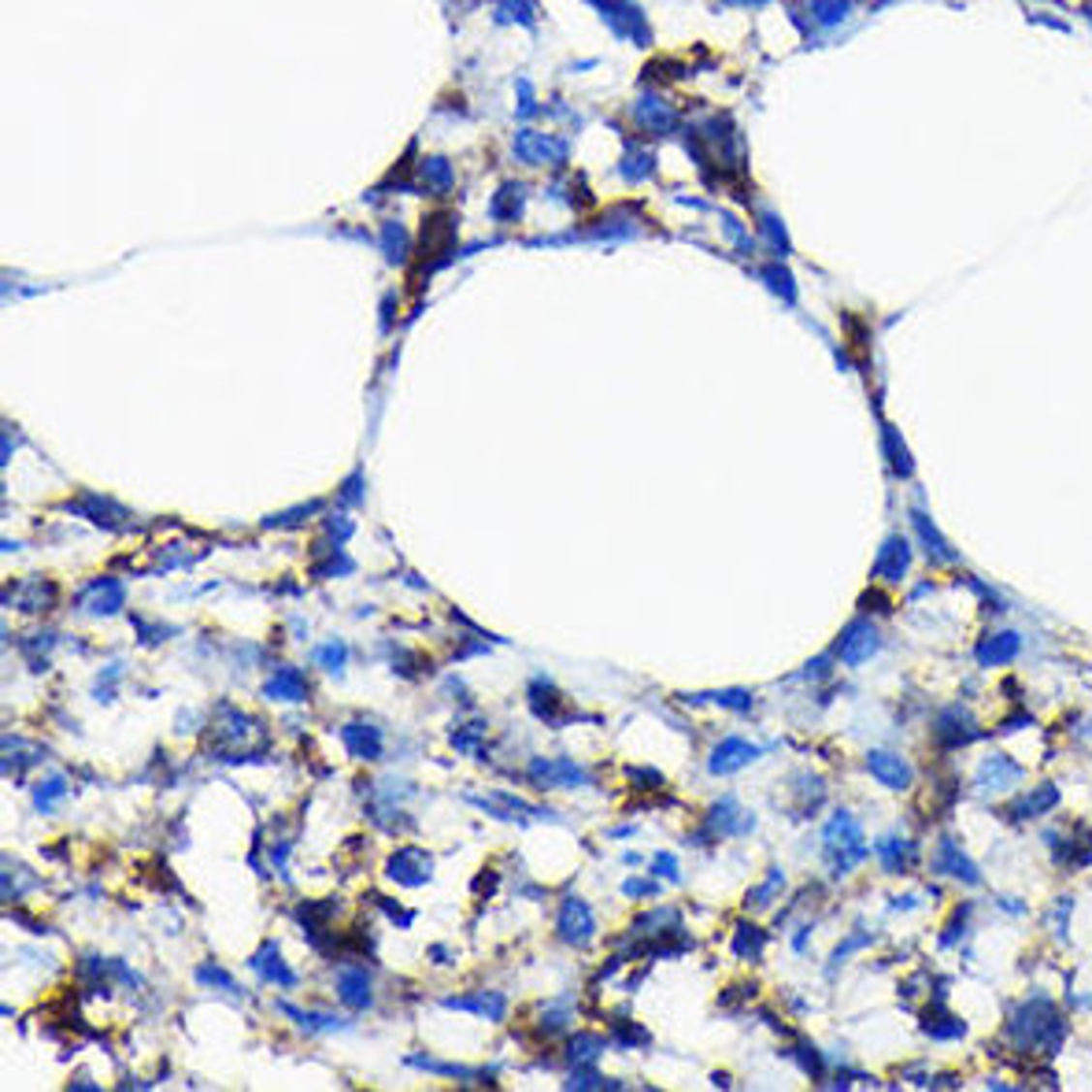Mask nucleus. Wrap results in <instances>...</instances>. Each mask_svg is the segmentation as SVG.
Masks as SVG:
<instances>
[{"label":"nucleus","instance_id":"obj_1","mask_svg":"<svg viewBox=\"0 0 1092 1092\" xmlns=\"http://www.w3.org/2000/svg\"><path fill=\"white\" fill-rule=\"evenodd\" d=\"M1063 1022L1051 1004H1029L1015 1015V1026H1011V1037L1018 1048H1048L1055 1051L1063 1045Z\"/></svg>","mask_w":1092,"mask_h":1092},{"label":"nucleus","instance_id":"obj_2","mask_svg":"<svg viewBox=\"0 0 1092 1092\" xmlns=\"http://www.w3.org/2000/svg\"><path fill=\"white\" fill-rule=\"evenodd\" d=\"M878 649H882V630H878L870 619H856V622H848L844 633L837 637V645H834L837 659L852 663V667H860V663H866V659H874V652Z\"/></svg>","mask_w":1092,"mask_h":1092},{"label":"nucleus","instance_id":"obj_3","mask_svg":"<svg viewBox=\"0 0 1092 1092\" xmlns=\"http://www.w3.org/2000/svg\"><path fill=\"white\" fill-rule=\"evenodd\" d=\"M556 933L567 941V945L582 948L592 941L596 933V919H592V907H589L582 896H567L560 903V915H556Z\"/></svg>","mask_w":1092,"mask_h":1092},{"label":"nucleus","instance_id":"obj_4","mask_svg":"<svg viewBox=\"0 0 1092 1092\" xmlns=\"http://www.w3.org/2000/svg\"><path fill=\"white\" fill-rule=\"evenodd\" d=\"M530 781L541 785V789H578V785H589V774L582 767H574L570 759H533Z\"/></svg>","mask_w":1092,"mask_h":1092},{"label":"nucleus","instance_id":"obj_5","mask_svg":"<svg viewBox=\"0 0 1092 1092\" xmlns=\"http://www.w3.org/2000/svg\"><path fill=\"white\" fill-rule=\"evenodd\" d=\"M123 604H127V592H123V582H115V578H97L78 596V608L93 619H107V615L123 611Z\"/></svg>","mask_w":1092,"mask_h":1092},{"label":"nucleus","instance_id":"obj_6","mask_svg":"<svg viewBox=\"0 0 1092 1092\" xmlns=\"http://www.w3.org/2000/svg\"><path fill=\"white\" fill-rule=\"evenodd\" d=\"M385 874L397 885H404V889H419V885L430 882L434 860L426 852H419V848H400L397 856L385 863Z\"/></svg>","mask_w":1092,"mask_h":1092},{"label":"nucleus","instance_id":"obj_7","mask_svg":"<svg viewBox=\"0 0 1092 1092\" xmlns=\"http://www.w3.org/2000/svg\"><path fill=\"white\" fill-rule=\"evenodd\" d=\"M337 996H341L345 1008L367 1011L375 1004V982H371V974L359 970V966H345V970L337 974Z\"/></svg>","mask_w":1092,"mask_h":1092},{"label":"nucleus","instance_id":"obj_8","mask_svg":"<svg viewBox=\"0 0 1092 1092\" xmlns=\"http://www.w3.org/2000/svg\"><path fill=\"white\" fill-rule=\"evenodd\" d=\"M67 511L85 515L89 523L101 526V530H123V523H127V507L115 504V500H107V497H82V500H71Z\"/></svg>","mask_w":1092,"mask_h":1092},{"label":"nucleus","instance_id":"obj_9","mask_svg":"<svg viewBox=\"0 0 1092 1092\" xmlns=\"http://www.w3.org/2000/svg\"><path fill=\"white\" fill-rule=\"evenodd\" d=\"M263 696H267V700H282V704H304V700L312 696V685H308V678L296 671V667H282V671H274L271 678H267Z\"/></svg>","mask_w":1092,"mask_h":1092},{"label":"nucleus","instance_id":"obj_10","mask_svg":"<svg viewBox=\"0 0 1092 1092\" xmlns=\"http://www.w3.org/2000/svg\"><path fill=\"white\" fill-rule=\"evenodd\" d=\"M253 970L259 974V982H271V986H282V988L296 986V970L282 959V948L274 945V941H267V945L253 956Z\"/></svg>","mask_w":1092,"mask_h":1092},{"label":"nucleus","instance_id":"obj_11","mask_svg":"<svg viewBox=\"0 0 1092 1092\" xmlns=\"http://www.w3.org/2000/svg\"><path fill=\"white\" fill-rule=\"evenodd\" d=\"M756 756H759L756 744H748L744 737H730V741H722V744L712 752L708 771H712V774H734V771H741V767H748Z\"/></svg>","mask_w":1092,"mask_h":1092},{"label":"nucleus","instance_id":"obj_12","mask_svg":"<svg viewBox=\"0 0 1092 1092\" xmlns=\"http://www.w3.org/2000/svg\"><path fill=\"white\" fill-rule=\"evenodd\" d=\"M911 567V545L903 541L900 533L885 537L882 552H878V563H874V578H885V582H900L903 574Z\"/></svg>","mask_w":1092,"mask_h":1092},{"label":"nucleus","instance_id":"obj_13","mask_svg":"<svg viewBox=\"0 0 1092 1092\" xmlns=\"http://www.w3.org/2000/svg\"><path fill=\"white\" fill-rule=\"evenodd\" d=\"M341 741H345V748L352 752L356 759H367V763H375V759H381V730L379 726H371V722H349L345 730H341Z\"/></svg>","mask_w":1092,"mask_h":1092},{"label":"nucleus","instance_id":"obj_14","mask_svg":"<svg viewBox=\"0 0 1092 1092\" xmlns=\"http://www.w3.org/2000/svg\"><path fill=\"white\" fill-rule=\"evenodd\" d=\"M866 767H870V774L878 777L885 789H907L911 777H915V771H911L896 752H882V748L866 756Z\"/></svg>","mask_w":1092,"mask_h":1092},{"label":"nucleus","instance_id":"obj_15","mask_svg":"<svg viewBox=\"0 0 1092 1092\" xmlns=\"http://www.w3.org/2000/svg\"><path fill=\"white\" fill-rule=\"evenodd\" d=\"M526 700H530V712L537 714V718H545V722H560L563 718V696H560V689L548 682V678H533L530 685H526Z\"/></svg>","mask_w":1092,"mask_h":1092},{"label":"nucleus","instance_id":"obj_16","mask_svg":"<svg viewBox=\"0 0 1092 1092\" xmlns=\"http://www.w3.org/2000/svg\"><path fill=\"white\" fill-rule=\"evenodd\" d=\"M937 874H948V878H959V882L966 885H978L982 882V874H978V866H974V860L966 856V852H959L952 840H941V848H937Z\"/></svg>","mask_w":1092,"mask_h":1092},{"label":"nucleus","instance_id":"obj_17","mask_svg":"<svg viewBox=\"0 0 1092 1092\" xmlns=\"http://www.w3.org/2000/svg\"><path fill=\"white\" fill-rule=\"evenodd\" d=\"M708 822H712V830H718V834H748V830L756 826V819L744 815V807H741L734 797H722L718 804H712Z\"/></svg>","mask_w":1092,"mask_h":1092},{"label":"nucleus","instance_id":"obj_18","mask_svg":"<svg viewBox=\"0 0 1092 1092\" xmlns=\"http://www.w3.org/2000/svg\"><path fill=\"white\" fill-rule=\"evenodd\" d=\"M1022 777V771L1011 763V759L1004 756H988L986 763H982V771H978V785L982 789H988V793H1004L1008 785H1015Z\"/></svg>","mask_w":1092,"mask_h":1092},{"label":"nucleus","instance_id":"obj_19","mask_svg":"<svg viewBox=\"0 0 1092 1092\" xmlns=\"http://www.w3.org/2000/svg\"><path fill=\"white\" fill-rule=\"evenodd\" d=\"M937 734L945 737L941 744H966V741H974V734H978L974 714L963 712V708H948V712L937 718Z\"/></svg>","mask_w":1092,"mask_h":1092},{"label":"nucleus","instance_id":"obj_20","mask_svg":"<svg viewBox=\"0 0 1092 1092\" xmlns=\"http://www.w3.org/2000/svg\"><path fill=\"white\" fill-rule=\"evenodd\" d=\"M1018 649H1022V637H1018L1015 630H1004V633H996V637H988V641L978 645V663H986V667L1008 663V659L1018 655Z\"/></svg>","mask_w":1092,"mask_h":1092},{"label":"nucleus","instance_id":"obj_21","mask_svg":"<svg viewBox=\"0 0 1092 1092\" xmlns=\"http://www.w3.org/2000/svg\"><path fill=\"white\" fill-rule=\"evenodd\" d=\"M604 1051V1037L600 1033H574L567 1045V1063L570 1071H589Z\"/></svg>","mask_w":1092,"mask_h":1092},{"label":"nucleus","instance_id":"obj_22","mask_svg":"<svg viewBox=\"0 0 1092 1092\" xmlns=\"http://www.w3.org/2000/svg\"><path fill=\"white\" fill-rule=\"evenodd\" d=\"M911 523H915V533H919V541L925 545V552L933 556V560H945V563H956V552L948 548L945 533L937 530V526L925 519V511H911Z\"/></svg>","mask_w":1092,"mask_h":1092},{"label":"nucleus","instance_id":"obj_23","mask_svg":"<svg viewBox=\"0 0 1092 1092\" xmlns=\"http://www.w3.org/2000/svg\"><path fill=\"white\" fill-rule=\"evenodd\" d=\"M444 1008L456 1011H470V1015H482V1018H504V996L500 992H478V996H456V1000H444Z\"/></svg>","mask_w":1092,"mask_h":1092},{"label":"nucleus","instance_id":"obj_24","mask_svg":"<svg viewBox=\"0 0 1092 1092\" xmlns=\"http://www.w3.org/2000/svg\"><path fill=\"white\" fill-rule=\"evenodd\" d=\"M822 840H826L830 848H856V840H860V822L852 819L848 811H837L834 819L826 822Z\"/></svg>","mask_w":1092,"mask_h":1092},{"label":"nucleus","instance_id":"obj_25","mask_svg":"<svg viewBox=\"0 0 1092 1092\" xmlns=\"http://www.w3.org/2000/svg\"><path fill=\"white\" fill-rule=\"evenodd\" d=\"M878 856H882L885 870H903L911 863V856H915V848H911V840L903 837H882L878 840Z\"/></svg>","mask_w":1092,"mask_h":1092},{"label":"nucleus","instance_id":"obj_26","mask_svg":"<svg viewBox=\"0 0 1092 1092\" xmlns=\"http://www.w3.org/2000/svg\"><path fill=\"white\" fill-rule=\"evenodd\" d=\"M1055 797H1059V789H1055V785H1041L1037 793H1029V797H1022V804H1015V807H1011V815H1015V819H1029V815H1041V811H1048V807H1055Z\"/></svg>","mask_w":1092,"mask_h":1092},{"label":"nucleus","instance_id":"obj_27","mask_svg":"<svg viewBox=\"0 0 1092 1092\" xmlns=\"http://www.w3.org/2000/svg\"><path fill=\"white\" fill-rule=\"evenodd\" d=\"M693 704H722L726 712H737V714H748L752 712V693H744V689H726V693H700V696H689Z\"/></svg>","mask_w":1092,"mask_h":1092},{"label":"nucleus","instance_id":"obj_28","mask_svg":"<svg viewBox=\"0 0 1092 1092\" xmlns=\"http://www.w3.org/2000/svg\"><path fill=\"white\" fill-rule=\"evenodd\" d=\"M882 441H885V456H889L893 470H896V478H911V456H907V448H903L900 434H896L893 426H882Z\"/></svg>","mask_w":1092,"mask_h":1092},{"label":"nucleus","instance_id":"obj_29","mask_svg":"<svg viewBox=\"0 0 1092 1092\" xmlns=\"http://www.w3.org/2000/svg\"><path fill=\"white\" fill-rule=\"evenodd\" d=\"M278 1008L286 1011V1015H293L296 1022L308 1029V1033H322V1029H345V1022H341V1018H334V1015H326V1011H293V1004H278Z\"/></svg>","mask_w":1092,"mask_h":1092},{"label":"nucleus","instance_id":"obj_30","mask_svg":"<svg viewBox=\"0 0 1092 1092\" xmlns=\"http://www.w3.org/2000/svg\"><path fill=\"white\" fill-rule=\"evenodd\" d=\"M64 797H67V777L64 774H48L42 785L34 789V807H38V811H52V807H56Z\"/></svg>","mask_w":1092,"mask_h":1092},{"label":"nucleus","instance_id":"obj_31","mask_svg":"<svg viewBox=\"0 0 1092 1092\" xmlns=\"http://www.w3.org/2000/svg\"><path fill=\"white\" fill-rule=\"evenodd\" d=\"M197 978H200V986H211V988H223L227 996H233V1000H245V988L233 982L227 970H219V966L204 963L200 970H197Z\"/></svg>","mask_w":1092,"mask_h":1092},{"label":"nucleus","instance_id":"obj_32","mask_svg":"<svg viewBox=\"0 0 1092 1092\" xmlns=\"http://www.w3.org/2000/svg\"><path fill=\"white\" fill-rule=\"evenodd\" d=\"M763 945H767V933H763L756 923H737V933H734L737 956H759Z\"/></svg>","mask_w":1092,"mask_h":1092},{"label":"nucleus","instance_id":"obj_33","mask_svg":"<svg viewBox=\"0 0 1092 1092\" xmlns=\"http://www.w3.org/2000/svg\"><path fill=\"white\" fill-rule=\"evenodd\" d=\"M316 663L322 667L326 674H334V678H341V671H345V663H349V649L341 645V641H330V645H318L316 649Z\"/></svg>","mask_w":1092,"mask_h":1092},{"label":"nucleus","instance_id":"obj_34","mask_svg":"<svg viewBox=\"0 0 1092 1092\" xmlns=\"http://www.w3.org/2000/svg\"><path fill=\"white\" fill-rule=\"evenodd\" d=\"M52 604H56V586H48V582H34L22 596V611H30V615H42Z\"/></svg>","mask_w":1092,"mask_h":1092},{"label":"nucleus","instance_id":"obj_35","mask_svg":"<svg viewBox=\"0 0 1092 1092\" xmlns=\"http://www.w3.org/2000/svg\"><path fill=\"white\" fill-rule=\"evenodd\" d=\"M763 282L774 289L777 296H785V300H793V293H797V286H793V274L785 271L781 263H771V267H763Z\"/></svg>","mask_w":1092,"mask_h":1092},{"label":"nucleus","instance_id":"obj_36","mask_svg":"<svg viewBox=\"0 0 1092 1092\" xmlns=\"http://www.w3.org/2000/svg\"><path fill=\"white\" fill-rule=\"evenodd\" d=\"M316 511H322V500H308V504L296 507V511H282V515H271V519H263V526H300L304 519H312Z\"/></svg>","mask_w":1092,"mask_h":1092},{"label":"nucleus","instance_id":"obj_37","mask_svg":"<svg viewBox=\"0 0 1092 1092\" xmlns=\"http://www.w3.org/2000/svg\"><path fill=\"white\" fill-rule=\"evenodd\" d=\"M352 533H356V523H352V519H345V515H330V519H326V537H330L334 545L349 541Z\"/></svg>","mask_w":1092,"mask_h":1092},{"label":"nucleus","instance_id":"obj_38","mask_svg":"<svg viewBox=\"0 0 1092 1092\" xmlns=\"http://www.w3.org/2000/svg\"><path fill=\"white\" fill-rule=\"evenodd\" d=\"M781 885H785L781 870H771V885H759V893H752V896H748V903H752V907H767V903L777 896V889H781Z\"/></svg>","mask_w":1092,"mask_h":1092},{"label":"nucleus","instance_id":"obj_39","mask_svg":"<svg viewBox=\"0 0 1092 1092\" xmlns=\"http://www.w3.org/2000/svg\"><path fill=\"white\" fill-rule=\"evenodd\" d=\"M359 500H363V474H352V478H349V482L341 485V507H349V504H359Z\"/></svg>","mask_w":1092,"mask_h":1092},{"label":"nucleus","instance_id":"obj_40","mask_svg":"<svg viewBox=\"0 0 1092 1092\" xmlns=\"http://www.w3.org/2000/svg\"><path fill=\"white\" fill-rule=\"evenodd\" d=\"M137 633H141V641H145L148 649H156L160 641L174 637V626H164V630H156V626H148V622H141V619H137Z\"/></svg>","mask_w":1092,"mask_h":1092},{"label":"nucleus","instance_id":"obj_41","mask_svg":"<svg viewBox=\"0 0 1092 1092\" xmlns=\"http://www.w3.org/2000/svg\"><path fill=\"white\" fill-rule=\"evenodd\" d=\"M652 874H659V878H671V882H678V878H682V870H678L674 856H655V863H652Z\"/></svg>","mask_w":1092,"mask_h":1092},{"label":"nucleus","instance_id":"obj_42","mask_svg":"<svg viewBox=\"0 0 1092 1092\" xmlns=\"http://www.w3.org/2000/svg\"><path fill=\"white\" fill-rule=\"evenodd\" d=\"M963 925H966V907H959V911H956V919H952V925H948L945 933H941V945H956V941H959V933H963Z\"/></svg>","mask_w":1092,"mask_h":1092},{"label":"nucleus","instance_id":"obj_43","mask_svg":"<svg viewBox=\"0 0 1092 1092\" xmlns=\"http://www.w3.org/2000/svg\"><path fill=\"white\" fill-rule=\"evenodd\" d=\"M349 570H352V563L345 556H334L326 567H318V578H334V574H349Z\"/></svg>","mask_w":1092,"mask_h":1092},{"label":"nucleus","instance_id":"obj_44","mask_svg":"<svg viewBox=\"0 0 1092 1092\" xmlns=\"http://www.w3.org/2000/svg\"><path fill=\"white\" fill-rule=\"evenodd\" d=\"M622 889H626V896H652V893H659V889H655V882H637V878H633V882H626Z\"/></svg>","mask_w":1092,"mask_h":1092},{"label":"nucleus","instance_id":"obj_45","mask_svg":"<svg viewBox=\"0 0 1092 1092\" xmlns=\"http://www.w3.org/2000/svg\"><path fill=\"white\" fill-rule=\"evenodd\" d=\"M1081 15H1085V22L1092 26V0H1081Z\"/></svg>","mask_w":1092,"mask_h":1092},{"label":"nucleus","instance_id":"obj_46","mask_svg":"<svg viewBox=\"0 0 1092 1092\" xmlns=\"http://www.w3.org/2000/svg\"><path fill=\"white\" fill-rule=\"evenodd\" d=\"M1051 4H1055V0H1051Z\"/></svg>","mask_w":1092,"mask_h":1092}]
</instances>
